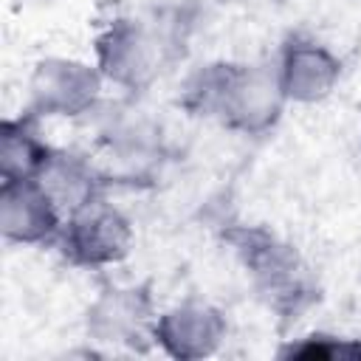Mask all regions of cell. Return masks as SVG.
<instances>
[{"label": "cell", "instance_id": "1", "mask_svg": "<svg viewBox=\"0 0 361 361\" xmlns=\"http://www.w3.org/2000/svg\"><path fill=\"white\" fill-rule=\"evenodd\" d=\"M178 104L234 135L259 138L276 130L290 107L274 62L212 59L197 65L180 85Z\"/></svg>", "mask_w": 361, "mask_h": 361}, {"label": "cell", "instance_id": "2", "mask_svg": "<svg viewBox=\"0 0 361 361\" xmlns=\"http://www.w3.org/2000/svg\"><path fill=\"white\" fill-rule=\"evenodd\" d=\"M180 23L172 14H113L93 37V62L107 87L141 96L169 71L180 51Z\"/></svg>", "mask_w": 361, "mask_h": 361}, {"label": "cell", "instance_id": "3", "mask_svg": "<svg viewBox=\"0 0 361 361\" xmlns=\"http://www.w3.org/2000/svg\"><path fill=\"white\" fill-rule=\"evenodd\" d=\"M240 268L254 285L257 296L282 319L302 316L316 299V274L302 251L265 226H231L226 231Z\"/></svg>", "mask_w": 361, "mask_h": 361}, {"label": "cell", "instance_id": "4", "mask_svg": "<svg viewBox=\"0 0 361 361\" xmlns=\"http://www.w3.org/2000/svg\"><path fill=\"white\" fill-rule=\"evenodd\" d=\"M107 82L93 59L71 54H45L31 62L25 76V113L39 121L93 118L104 104Z\"/></svg>", "mask_w": 361, "mask_h": 361}, {"label": "cell", "instance_id": "5", "mask_svg": "<svg viewBox=\"0 0 361 361\" xmlns=\"http://www.w3.org/2000/svg\"><path fill=\"white\" fill-rule=\"evenodd\" d=\"M56 248L73 268L110 271L133 254L135 226L124 209L102 195L65 217Z\"/></svg>", "mask_w": 361, "mask_h": 361}, {"label": "cell", "instance_id": "6", "mask_svg": "<svg viewBox=\"0 0 361 361\" xmlns=\"http://www.w3.org/2000/svg\"><path fill=\"white\" fill-rule=\"evenodd\" d=\"M158 305L144 285L107 282L85 307V336L104 347L147 350L152 347V330Z\"/></svg>", "mask_w": 361, "mask_h": 361}, {"label": "cell", "instance_id": "7", "mask_svg": "<svg viewBox=\"0 0 361 361\" xmlns=\"http://www.w3.org/2000/svg\"><path fill=\"white\" fill-rule=\"evenodd\" d=\"M288 104L313 107L327 102L344 76L338 51L310 31H290L271 59Z\"/></svg>", "mask_w": 361, "mask_h": 361}, {"label": "cell", "instance_id": "8", "mask_svg": "<svg viewBox=\"0 0 361 361\" xmlns=\"http://www.w3.org/2000/svg\"><path fill=\"white\" fill-rule=\"evenodd\" d=\"M228 338L226 313L209 299H180L158 310L152 347L175 361H203L220 353Z\"/></svg>", "mask_w": 361, "mask_h": 361}, {"label": "cell", "instance_id": "9", "mask_svg": "<svg viewBox=\"0 0 361 361\" xmlns=\"http://www.w3.org/2000/svg\"><path fill=\"white\" fill-rule=\"evenodd\" d=\"M65 212L37 178L0 180V234L6 245H56Z\"/></svg>", "mask_w": 361, "mask_h": 361}, {"label": "cell", "instance_id": "10", "mask_svg": "<svg viewBox=\"0 0 361 361\" xmlns=\"http://www.w3.org/2000/svg\"><path fill=\"white\" fill-rule=\"evenodd\" d=\"M138 96H124L116 104H102L93 116L99 144L124 164L155 161L164 144L161 121L149 116L138 102Z\"/></svg>", "mask_w": 361, "mask_h": 361}, {"label": "cell", "instance_id": "11", "mask_svg": "<svg viewBox=\"0 0 361 361\" xmlns=\"http://www.w3.org/2000/svg\"><path fill=\"white\" fill-rule=\"evenodd\" d=\"M54 144L39 130V118L31 113L8 116L0 124V180L39 178L54 155Z\"/></svg>", "mask_w": 361, "mask_h": 361}, {"label": "cell", "instance_id": "12", "mask_svg": "<svg viewBox=\"0 0 361 361\" xmlns=\"http://www.w3.org/2000/svg\"><path fill=\"white\" fill-rule=\"evenodd\" d=\"M37 180L59 203L65 217L71 212H76L79 206L104 195V178H102L99 166L87 155L73 152V149H59L56 147Z\"/></svg>", "mask_w": 361, "mask_h": 361}, {"label": "cell", "instance_id": "13", "mask_svg": "<svg viewBox=\"0 0 361 361\" xmlns=\"http://www.w3.org/2000/svg\"><path fill=\"white\" fill-rule=\"evenodd\" d=\"M282 355L285 358H324V361L361 358V338L316 330V333H307V336H299L296 341H290L282 350Z\"/></svg>", "mask_w": 361, "mask_h": 361}, {"label": "cell", "instance_id": "14", "mask_svg": "<svg viewBox=\"0 0 361 361\" xmlns=\"http://www.w3.org/2000/svg\"><path fill=\"white\" fill-rule=\"evenodd\" d=\"M62 0H14V6L20 8H34V11H42V8H54L59 6Z\"/></svg>", "mask_w": 361, "mask_h": 361}]
</instances>
